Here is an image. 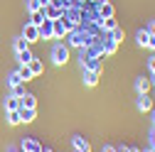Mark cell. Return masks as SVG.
Instances as JSON below:
<instances>
[{
    "mask_svg": "<svg viewBox=\"0 0 155 152\" xmlns=\"http://www.w3.org/2000/svg\"><path fill=\"white\" fill-rule=\"evenodd\" d=\"M130 152H140V150H138V147H130Z\"/></svg>",
    "mask_w": 155,
    "mask_h": 152,
    "instance_id": "cell-33",
    "label": "cell"
},
{
    "mask_svg": "<svg viewBox=\"0 0 155 152\" xmlns=\"http://www.w3.org/2000/svg\"><path fill=\"white\" fill-rule=\"evenodd\" d=\"M135 106H138L140 113H148L153 108V98L148 96V93H138V101H135Z\"/></svg>",
    "mask_w": 155,
    "mask_h": 152,
    "instance_id": "cell-5",
    "label": "cell"
},
{
    "mask_svg": "<svg viewBox=\"0 0 155 152\" xmlns=\"http://www.w3.org/2000/svg\"><path fill=\"white\" fill-rule=\"evenodd\" d=\"M101 152H116V147H111V145H104V147H101Z\"/></svg>",
    "mask_w": 155,
    "mask_h": 152,
    "instance_id": "cell-31",
    "label": "cell"
},
{
    "mask_svg": "<svg viewBox=\"0 0 155 152\" xmlns=\"http://www.w3.org/2000/svg\"><path fill=\"white\" fill-rule=\"evenodd\" d=\"M150 79H145V76H138V79H135V91L138 93H148L150 91Z\"/></svg>",
    "mask_w": 155,
    "mask_h": 152,
    "instance_id": "cell-9",
    "label": "cell"
},
{
    "mask_svg": "<svg viewBox=\"0 0 155 152\" xmlns=\"http://www.w3.org/2000/svg\"><path fill=\"white\" fill-rule=\"evenodd\" d=\"M12 47H15V52L20 54V52H25V49H30V44L22 40V37H17V40H12Z\"/></svg>",
    "mask_w": 155,
    "mask_h": 152,
    "instance_id": "cell-17",
    "label": "cell"
},
{
    "mask_svg": "<svg viewBox=\"0 0 155 152\" xmlns=\"http://www.w3.org/2000/svg\"><path fill=\"white\" fill-rule=\"evenodd\" d=\"M52 25H54V37H64V34L69 32V27L64 25V20H54Z\"/></svg>",
    "mask_w": 155,
    "mask_h": 152,
    "instance_id": "cell-15",
    "label": "cell"
},
{
    "mask_svg": "<svg viewBox=\"0 0 155 152\" xmlns=\"http://www.w3.org/2000/svg\"><path fill=\"white\" fill-rule=\"evenodd\" d=\"M111 32H113V40H116V42L123 40V30H121V27H116V30H111Z\"/></svg>",
    "mask_w": 155,
    "mask_h": 152,
    "instance_id": "cell-26",
    "label": "cell"
},
{
    "mask_svg": "<svg viewBox=\"0 0 155 152\" xmlns=\"http://www.w3.org/2000/svg\"><path fill=\"white\" fill-rule=\"evenodd\" d=\"M42 152H52V150H49V147H42Z\"/></svg>",
    "mask_w": 155,
    "mask_h": 152,
    "instance_id": "cell-34",
    "label": "cell"
},
{
    "mask_svg": "<svg viewBox=\"0 0 155 152\" xmlns=\"http://www.w3.org/2000/svg\"><path fill=\"white\" fill-rule=\"evenodd\" d=\"M17 74H20V79H22V81H30V79H32V71H30V66H27V64H20Z\"/></svg>",
    "mask_w": 155,
    "mask_h": 152,
    "instance_id": "cell-18",
    "label": "cell"
},
{
    "mask_svg": "<svg viewBox=\"0 0 155 152\" xmlns=\"http://www.w3.org/2000/svg\"><path fill=\"white\" fill-rule=\"evenodd\" d=\"M148 32H150V37H155V20L148 25Z\"/></svg>",
    "mask_w": 155,
    "mask_h": 152,
    "instance_id": "cell-29",
    "label": "cell"
},
{
    "mask_svg": "<svg viewBox=\"0 0 155 152\" xmlns=\"http://www.w3.org/2000/svg\"><path fill=\"white\" fill-rule=\"evenodd\" d=\"M94 3H96V0H94Z\"/></svg>",
    "mask_w": 155,
    "mask_h": 152,
    "instance_id": "cell-38",
    "label": "cell"
},
{
    "mask_svg": "<svg viewBox=\"0 0 155 152\" xmlns=\"http://www.w3.org/2000/svg\"><path fill=\"white\" fill-rule=\"evenodd\" d=\"M52 22L54 20H45L40 25V40H52V37H54V25Z\"/></svg>",
    "mask_w": 155,
    "mask_h": 152,
    "instance_id": "cell-6",
    "label": "cell"
},
{
    "mask_svg": "<svg viewBox=\"0 0 155 152\" xmlns=\"http://www.w3.org/2000/svg\"><path fill=\"white\" fill-rule=\"evenodd\" d=\"M148 69H150V74H155V54L148 59Z\"/></svg>",
    "mask_w": 155,
    "mask_h": 152,
    "instance_id": "cell-27",
    "label": "cell"
},
{
    "mask_svg": "<svg viewBox=\"0 0 155 152\" xmlns=\"http://www.w3.org/2000/svg\"><path fill=\"white\" fill-rule=\"evenodd\" d=\"M8 152H22V150H8Z\"/></svg>",
    "mask_w": 155,
    "mask_h": 152,
    "instance_id": "cell-35",
    "label": "cell"
},
{
    "mask_svg": "<svg viewBox=\"0 0 155 152\" xmlns=\"http://www.w3.org/2000/svg\"><path fill=\"white\" fill-rule=\"evenodd\" d=\"M148 152H155V150H148Z\"/></svg>",
    "mask_w": 155,
    "mask_h": 152,
    "instance_id": "cell-37",
    "label": "cell"
},
{
    "mask_svg": "<svg viewBox=\"0 0 155 152\" xmlns=\"http://www.w3.org/2000/svg\"><path fill=\"white\" fill-rule=\"evenodd\" d=\"M84 84H86V86H96V84H99V74L84 69Z\"/></svg>",
    "mask_w": 155,
    "mask_h": 152,
    "instance_id": "cell-14",
    "label": "cell"
},
{
    "mask_svg": "<svg viewBox=\"0 0 155 152\" xmlns=\"http://www.w3.org/2000/svg\"><path fill=\"white\" fill-rule=\"evenodd\" d=\"M25 93H27V91H25V84H20V86H15V88H12V96H17V98H22Z\"/></svg>",
    "mask_w": 155,
    "mask_h": 152,
    "instance_id": "cell-24",
    "label": "cell"
},
{
    "mask_svg": "<svg viewBox=\"0 0 155 152\" xmlns=\"http://www.w3.org/2000/svg\"><path fill=\"white\" fill-rule=\"evenodd\" d=\"M116 49H118V42H116L113 37H106V40H104V54H106V56H111Z\"/></svg>",
    "mask_w": 155,
    "mask_h": 152,
    "instance_id": "cell-11",
    "label": "cell"
},
{
    "mask_svg": "<svg viewBox=\"0 0 155 152\" xmlns=\"http://www.w3.org/2000/svg\"><path fill=\"white\" fill-rule=\"evenodd\" d=\"M27 10H30V12L42 10V0H27Z\"/></svg>",
    "mask_w": 155,
    "mask_h": 152,
    "instance_id": "cell-23",
    "label": "cell"
},
{
    "mask_svg": "<svg viewBox=\"0 0 155 152\" xmlns=\"http://www.w3.org/2000/svg\"><path fill=\"white\" fill-rule=\"evenodd\" d=\"M52 62H54L57 66H64V64L69 62V49H67L64 44H57V47L52 49Z\"/></svg>",
    "mask_w": 155,
    "mask_h": 152,
    "instance_id": "cell-1",
    "label": "cell"
},
{
    "mask_svg": "<svg viewBox=\"0 0 155 152\" xmlns=\"http://www.w3.org/2000/svg\"><path fill=\"white\" fill-rule=\"evenodd\" d=\"M101 25H104L106 30H116V27H118V25H116V20H113V17H106V20H104Z\"/></svg>",
    "mask_w": 155,
    "mask_h": 152,
    "instance_id": "cell-25",
    "label": "cell"
},
{
    "mask_svg": "<svg viewBox=\"0 0 155 152\" xmlns=\"http://www.w3.org/2000/svg\"><path fill=\"white\" fill-rule=\"evenodd\" d=\"M150 150H155V128H153V132H150Z\"/></svg>",
    "mask_w": 155,
    "mask_h": 152,
    "instance_id": "cell-28",
    "label": "cell"
},
{
    "mask_svg": "<svg viewBox=\"0 0 155 152\" xmlns=\"http://www.w3.org/2000/svg\"><path fill=\"white\" fill-rule=\"evenodd\" d=\"M42 12H45V17L47 20H62V15H64V10L62 8H57V5H42Z\"/></svg>",
    "mask_w": 155,
    "mask_h": 152,
    "instance_id": "cell-3",
    "label": "cell"
},
{
    "mask_svg": "<svg viewBox=\"0 0 155 152\" xmlns=\"http://www.w3.org/2000/svg\"><path fill=\"white\" fill-rule=\"evenodd\" d=\"M17 113H20V120H22V123H32V120L37 118V110H35V108H22V106H20Z\"/></svg>",
    "mask_w": 155,
    "mask_h": 152,
    "instance_id": "cell-8",
    "label": "cell"
},
{
    "mask_svg": "<svg viewBox=\"0 0 155 152\" xmlns=\"http://www.w3.org/2000/svg\"><path fill=\"white\" fill-rule=\"evenodd\" d=\"M150 40H153V37H150V32H148V30H138V34H135V42H138L140 47H148V44H150Z\"/></svg>",
    "mask_w": 155,
    "mask_h": 152,
    "instance_id": "cell-12",
    "label": "cell"
},
{
    "mask_svg": "<svg viewBox=\"0 0 155 152\" xmlns=\"http://www.w3.org/2000/svg\"><path fill=\"white\" fill-rule=\"evenodd\" d=\"M27 66H30V71H32V76H40V74L45 71V66H42V62H40V59H32V62H30Z\"/></svg>",
    "mask_w": 155,
    "mask_h": 152,
    "instance_id": "cell-16",
    "label": "cell"
},
{
    "mask_svg": "<svg viewBox=\"0 0 155 152\" xmlns=\"http://www.w3.org/2000/svg\"><path fill=\"white\" fill-rule=\"evenodd\" d=\"M5 116H8V125H20V123H22L17 110H10V113H5Z\"/></svg>",
    "mask_w": 155,
    "mask_h": 152,
    "instance_id": "cell-19",
    "label": "cell"
},
{
    "mask_svg": "<svg viewBox=\"0 0 155 152\" xmlns=\"http://www.w3.org/2000/svg\"><path fill=\"white\" fill-rule=\"evenodd\" d=\"M17 59H20V64H30V62L35 59V54H32L30 49H25V52H20V54H17Z\"/></svg>",
    "mask_w": 155,
    "mask_h": 152,
    "instance_id": "cell-21",
    "label": "cell"
},
{
    "mask_svg": "<svg viewBox=\"0 0 155 152\" xmlns=\"http://www.w3.org/2000/svg\"><path fill=\"white\" fill-rule=\"evenodd\" d=\"M8 84H10V88H15V86H20V84H25V81L20 79V74H17V71H12V74L8 76Z\"/></svg>",
    "mask_w": 155,
    "mask_h": 152,
    "instance_id": "cell-20",
    "label": "cell"
},
{
    "mask_svg": "<svg viewBox=\"0 0 155 152\" xmlns=\"http://www.w3.org/2000/svg\"><path fill=\"white\" fill-rule=\"evenodd\" d=\"M71 145H74V150H76V152H91L89 140H86V138H81V135H74V138H71Z\"/></svg>",
    "mask_w": 155,
    "mask_h": 152,
    "instance_id": "cell-4",
    "label": "cell"
},
{
    "mask_svg": "<svg viewBox=\"0 0 155 152\" xmlns=\"http://www.w3.org/2000/svg\"><path fill=\"white\" fill-rule=\"evenodd\" d=\"M116 152H130V147L128 145H121V147H116Z\"/></svg>",
    "mask_w": 155,
    "mask_h": 152,
    "instance_id": "cell-30",
    "label": "cell"
},
{
    "mask_svg": "<svg viewBox=\"0 0 155 152\" xmlns=\"http://www.w3.org/2000/svg\"><path fill=\"white\" fill-rule=\"evenodd\" d=\"M49 3H52V0H42V5H49Z\"/></svg>",
    "mask_w": 155,
    "mask_h": 152,
    "instance_id": "cell-32",
    "label": "cell"
},
{
    "mask_svg": "<svg viewBox=\"0 0 155 152\" xmlns=\"http://www.w3.org/2000/svg\"><path fill=\"white\" fill-rule=\"evenodd\" d=\"M20 106H22V108H37V98H35V93H25V96L20 98Z\"/></svg>",
    "mask_w": 155,
    "mask_h": 152,
    "instance_id": "cell-13",
    "label": "cell"
},
{
    "mask_svg": "<svg viewBox=\"0 0 155 152\" xmlns=\"http://www.w3.org/2000/svg\"><path fill=\"white\" fill-rule=\"evenodd\" d=\"M45 20H47V17H45V12H42V10H37V12H32V20H30V22L40 27V25H42Z\"/></svg>",
    "mask_w": 155,
    "mask_h": 152,
    "instance_id": "cell-22",
    "label": "cell"
},
{
    "mask_svg": "<svg viewBox=\"0 0 155 152\" xmlns=\"http://www.w3.org/2000/svg\"><path fill=\"white\" fill-rule=\"evenodd\" d=\"M22 40H25L27 44L40 42V27H37V25H32V22H27V25H25V30H22Z\"/></svg>",
    "mask_w": 155,
    "mask_h": 152,
    "instance_id": "cell-2",
    "label": "cell"
},
{
    "mask_svg": "<svg viewBox=\"0 0 155 152\" xmlns=\"http://www.w3.org/2000/svg\"><path fill=\"white\" fill-rule=\"evenodd\" d=\"M20 150H22V152H42V145L37 142L35 138H25L22 145H20Z\"/></svg>",
    "mask_w": 155,
    "mask_h": 152,
    "instance_id": "cell-7",
    "label": "cell"
},
{
    "mask_svg": "<svg viewBox=\"0 0 155 152\" xmlns=\"http://www.w3.org/2000/svg\"><path fill=\"white\" fill-rule=\"evenodd\" d=\"M10 110H20V98L17 96H5V113H10Z\"/></svg>",
    "mask_w": 155,
    "mask_h": 152,
    "instance_id": "cell-10",
    "label": "cell"
},
{
    "mask_svg": "<svg viewBox=\"0 0 155 152\" xmlns=\"http://www.w3.org/2000/svg\"><path fill=\"white\" fill-rule=\"evenodd\" d=\"M153 125H155V113H153Z\"/></svg>",
    "mask_w": 155,
    "mask_h": 152,
    "instance_id": "cell-36",
    "label": "cell"
}]
</instances>
